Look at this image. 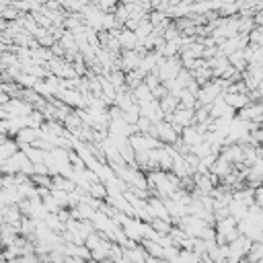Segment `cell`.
<instances>
[{"label": "cell", "instance_id": "cell-4", "mask_svg": "<svg viewBox=\"0 0 263 263\" xmlns=\"http://www.w3.org/2000/svg\"><path fill=\"white\" fill-rule=\"evenodd\" d=\"M179 105H181V99H179L177 95H173V92H169V95H165V97L161 99V107H163V111H165L167 117L173 115V113L179 109ZM167 117H165V119H167Z\"/></svg>", "mask_w": 263, "mask_h": 263}, {"label": "cell", "instance_id": "cell-3", "mask_svg": "<svg viewBox=\"0 0 263 263\" xmlns=\"http://www.w3.org/2000/svg\"><path fill=\"white\" fill-rule=\"evenodd\" d=\"M119 43H121V48L123 50H136L138 48V43H140V39H138V33L128 27H123L119 31Z\"/></svg>", "mask_w": 263, "mask_h": 263}, {"label": "cell", "instance_id": "cell-1", "mask_svg": "<svg viewBox=\"0 0 263 263\" xmlns=\"http://www.w3.org/2000/svg\"><path fill=\"white\" fill-rule=\"evenodd\" d=\"M157 130H159V138L163 140V144H175L179 138H181V134L175 130V126L169 119L159 121L157 123Z\"/></svg>", "mask_w": 263, "mask_h": 263}, {"label": "cell", "instance_id": "cell-2", "mask_svg": "<svg viewBox=\"0 0 263 263\" xmlns=\"http://www.w3.org/2000/svg\"><path fill=\"white\" fill-rule=\"evenodd\" d=\"M142 58H144V56L138 52V50H123V52H121V70H123V72L136 70L138 66H140Z\"/></svg>", "mask_w": 263, "mask_h": 263}]
</instances>
